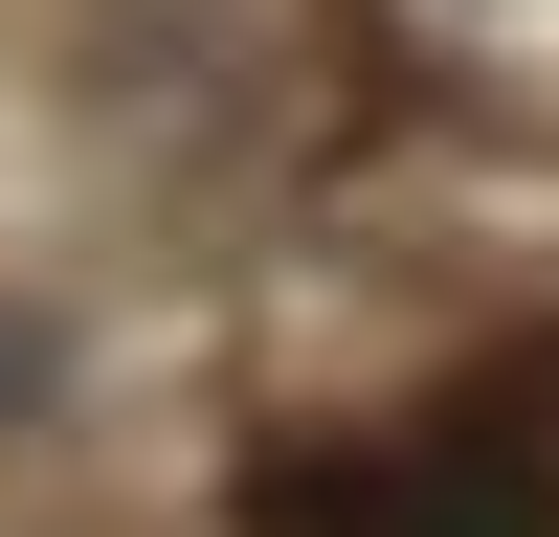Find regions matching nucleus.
<instances>
[{"label": "nucleus", "mask_w": 559, "mask_h": 537, "mask_svg": "<svg viewBox=\"0 0 559 537\" xmlns=\"http://www.w3.org/2000/svg\"><path fill=\"white\" fill-rule=\"evenodd\" d=\"M23 403H45V313H0V426H23Z\"/></svg>", "instance_id": "f03ea898"}, {"label": "nucleus", "mask_w": 559, "mask_h": 537, "mask_svg": "<svg viewBox=\"0 0 559 537\" xmlns=\"http://www.w3.org/2000/svg\"><path fill=\"white\" fill-rule=\"evenodd\" d=\"M247 537H559V336H492L358 448H269Z\"/></svg>", "instance_id": "f257e3e1"}]
</instances>
